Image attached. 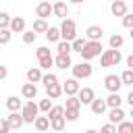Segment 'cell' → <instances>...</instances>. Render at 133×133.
<instances>
[{
  "instance_id": "15",
  "label": "cell",
  "mask_w": 133,
  "mask_h": 133,
  "mask_svg": "<svg viewBox=\"0 0 133 133\" xmlns=\"http://www.w3.org/2000/svg\"><path fill=\"white\" fill-rule=\"evenodd\" d=\"M108 118H110V123H114V125H121L123 121H125V112H123V108L118 106V108H110V114H108Z\"/></svg>"
},
{
  "instance_id": "29",
  "label": "cell",
  "mask_w": 133,
  "mask_h": 133,
  "mask_svg": "<svg viewBox=\"0 0 133 133\" xmlns=\"http://www.w3.org/2000/svg\"><path fill=\"white\" fill-rule=\"evenodd\" d=\"M64 123H66V118H64V116H58V118H52V121H50V127H52L54 131H62V129H64Z\"/></svg>"
},
{
  "instance_id": "21",
  "label": "cell",
  "mask_w": 133,
  "mask_h": 133,
  "mask_svg": "<svg viewBox=\"0 0 133 133\" xmlns=\"http://www.w3.org/2000/svg\"><path fill=\"white\" fill-rule=\"evenodd\" d=\"M54 15L60 17V19H66V17H69V6H66L64 2H56V4H54Z\"/></svg>"
},
{
  "instance_id": "31",
  "label": "cell",
  "mask_w": 133,
  "mask_h": 133,
  "mask_svg": "<svg viewBox=\"0 0 133 133\" xmlns=\"http://www.w3.org/2000/svg\"><path fill=\"white\" fill-rule=\"evenodd\" d=\"M123 42H125V39H123V35H121V33L110 35V48H116V50H118V48L123 46Z\"/></svg>"
},
{
  "instance_id": "33",
  "label": "cell",
  "mask_w": 133,
  "mask_h": 133,
  "mask_svg": "<svg viewBox=\"0 0 133 133\" xmlns=\"http://www.w3.org/2000/svg\"><path fill=\"white\" fill-rule=\"evenodd\" d=\"M35 39H37V31H33V29L31 31H23V42L25 44H33Z\"/></svg>"
},
{
  "instance_id": "46",
  "label": "cell",
  "mask_w": 133,
  "mask_h": 133,
  "mask_svg": "<svg viewBox=\"0 0 133 133\" xmlns=\"http://www.w3.org/2000/svg\"><path fill=\"white\" fill-rule=\"evenodd\" d=\"M127 102H129V104H131V106H133V89H131V91H129V96H127Z\"/></svg>"
},
{
  "instance_id": "40",
  "label": "cell",
  "mask_w": 133,
  "mask_h": 133,
  "mask_svg": "<svg viewBox=\"0 0 133 133\" xmlns=\"http://www.w3.org/2000/svg\"><path fill=\"white\" fill-rule=\"evenodd\" d=\"M123 27L133 29V12H127V15L123 17Z\"/></svg>"
},
{
  "instance_id": "7",
  "label": "cell",
  "mask_w": 133,
  "mask_h": 133,
  "mask_svg": "<svg viewBox=\"0 0 133 133\" xmlns=\"http://www.w3.org/2000/svg\"><path fill=\"white\" fill-rule=\"evenodd\" d=\"M52 12H54V4H50V2H46V0L37 2V6H35V15H37L39 19H46V17H50Z\"/></svg>"
},
{
  "instance_id": "41",
  "label": "cell",
  "mask_w": 133,
  "mask_h": 133,
  "mask_svg": "<svg viewBox=\"0 0 133 133\" xmlns=\"http://www.w3.org/2000/svg\"><path fill=\"white\" fill-rule=\"evenodd\" d=\"M42 81H44V85H52V83H56L58 79H56V75H54V73H48V75H44V79H42Z\"/></svg>"
},
{
  "instance_id": "14",
  "label": "cell",
  "mask_w": 133,
  "mask_h": 133,
  "mask_svg": "<svg viewBox=\"0 0 133 133\" xmlns=\"http://www.w3.org/2000/svg\"><path fill=\"white\" fill-rule=\"evenodd\" d=\"M21 94H23V98H25V100H33V98L37 96V87H35V83H31V81H27V83L23 85V89H21Z\"/></svg>"
},
{
  "instance_id": "17",
  "label": "cell",
  "mask_w": 133,
  "mask_h": 133,
  "mask_svg": "<svg viewBox=\"0 0 133 133\" xmlns=\"http://www.w3.org/2000/svg\"><path fill=\"white\" fill-rule=\"evenodd\" d=\"M6 108H8L10 112H19V110L23 108V102H21L17 96H10V98L6 100Z\"/></svg>"
},
{
  "instance_id": "45",
  "label": "cell",
  "mask_w": 133,
  "mask_h": 133,
  "mask_svg": "<svg viewBox=\"0 0 133 133\" xmlns=\"http://www.w3.org/2000/svg\"><path fill=\"white\" fill-rule=\"evenodd\" d=\"M127 66H129V69H133V54L127 58Z\"/></svg>"
},
{
  "instance_id": "16",
  "label": "cell",
  "mask_w": 133,
  "mask_h": 133,
  "mask_svg": "<svg viewBox=\"0 0 133 133\" xmlns=\"http://www.w3.org/2000/svg\"><path fill=\"white\" fill-rule=\"evenodd\" d=\"M106 108H108V102L102 100V98H96V100L91 102V112H94V114H102Z\"/></svg>"
},
{
  "instance_id": "6",
  "label": "cell",
  "mask_w": 133,
  "mask_h": 133,
  "mask_svg": "<svg viewBox=\"0 0 133 133\" xmlns=\"http://www.w3.org/2000/svg\"><path fill=\"white\" fill-rule=\"evenodd\" d=\"M91 75V64L89 62H79L73 66V77L75 79H87Z\"/></svg>"
},
{
  "instance_id": "36",
  "label": "cell",
  "mask_w": 133,
  "mask_h": 133,
  "mask_svg": "<svg viewBox=\"0 0 133 133\" xmlns=\"http://www.w3.org/2000/svg\"><path fill=\"white\" fill-rule=\"evenodd\" d=\"M118 133H133V123L131 121H123L118 125Z\"/></svg>"
},
{
  "instance_id": "5",
  "label": "cell",
  "mask_w": 133,
  "mask_h": 133,
  "mask_svg": "<svg viewBox=\"0 0 133 133\" xmlns=\"http://www.w3.org/2000/svg\"><path fill=\"white\" fill-rule=\"evenodd\" d=\"M23 116H25V123H35L37 118V112H39V104H35L33 100H29L25 106H23Z\"/></svg>"
},
{
  "instance_id": "19",
  "label": "cell",
  "mask_w": 133,
  "mask_h": 133,
  "mask_svg": "<svg viewBox=\"0 0 133 133\" xmlns=\"http://www.w3.org/2000/svg\"><path fill=\"white\" fill-rule=\"evenodd\" d=\"M60 37H62L60 27H50V29L46 31V39H48V42H60Z\"/></svg>"
},
{
  "instance_id": "44",
  "label": "cell",
  "mask_w": 133,
  "mask_h": 133,
  "mask_svg": "<svg viewBox=\"0 0 133 133\" xmlns=\"http://www.w3.org/2000/svg\"><path fill=\"white\" fill-rule=\"evenodd\" d=\"M0 79H6V66H0Z\"/></svg>"
},
{
  "instance_id": "9",
  "label": "cell",
  "mask_w": 133,
  "mask_h": 133,
  "mask_svg": "<svg viewBox=\"0 0 133 133\" xmlns=\"http://www.w3.org/2000/svg\"><path fill=\"white\" fill-rule=\"evenodd\" d=\"M110 12H112L114 17H125V15H127V4H125L123 0H112Z\"/></svg>"
},
{
  "instance_id": "22",
  "label": "cell",
  "mask_w": 133,
  "mask_h": 133,
  "mask_svg": "<svg viewBox=\"0 0 133 133\" xmlns=\"http://www.w3.org/2000/svg\"><path fill=\"white\" fill-rule=\"evenodd\" d=\"M10 29H12L15 33H23V31H25V19H23V17H15L12 23H10Z\"/></svg>"
},
{
  "instance_id": "47",
  "label": "cell",
  "mask_w": 133,
  "mask_h": 133,
  "mask_svg": "<svg viewBox=\"0 0 133 133\" xmlns=\"http://www.w3.org/2000/svg\"><path fill=\"white\" fill-rule=\"evenodd\" d=\"M85 133H100V131H96V129H87Z\"/></svg>"
},
{
  "instance_id": "2",
  "label": "cell",
  "mask_w": 133,
  "mask_h": 133,
  "mask_svg": "<svg viewBox=\"0 0 133 133\" xmlns=\"http://www.w3.org/2000/svg\"><path fill=\"white\" fill-rule=\"evenodd\" d=\"M121 52L116 50V48H110V50H104L102 52V56H100V62H102V66H114V64H118L121 62Z\"/></svg>"
},
{
  "instance_id": "25",
  "label": "cell",
  "mask_w": 133,
  "mask_h": 133,
  "mask_svg": "<svg viewBox=\"0 0 133 133\" xmlns=\"http://www.w3.org/2000/svg\"><path fill=\"white\" fill-rule=\"evenodd\" d=\"M106 102H108V106H110V108H118V106H121V102H123V98L118 96V91H110V96L106 98Z\"/></svg>"
},
{
  "instance_id": "35",
  "label": "cell",
  "mask_w": 133,
  "mask_h": 133,
  "mask_svg": "<svg viewBox=\"0 0 133 133\" xmlns=\"http://www.w3.org/2000/svg\"><path fill=\"white\" fill-rule=\"evenodd\" d=\"M121 79H123L125 85H133V69H127V71L121 75Z\"/></svg>"
},
{
  "instance_id": "39",
  "label": "cell",
  "mask_w": 133,
  "mask_h": 133,
  "mask_svg": "<svg viewBox=\"0 0 133 133\" xmlns=\"http://www.w3.org/2000/svg\"><path fill=\"white\" fill-rule=\"evenodd\" d=\"M39 110H44V112H50V110H52V98H46V100H42V102H39Z\"/></svg>"
},
{
  "instance_id": "50",
  "label": "cell",
  "mask_w": 133,
  "mask_h": 133,
  "mask_svg": "<svg viewBox=\"0 0 133 133\" xmlns=\"http://www.w3.org/2000/svg\"><path fill=\"white\" fill-rule=\"evenodd\" d=\"M131 116H133V106H131Z\"/></svg>"
},
{
  "instance_id": "20",
  "label": "cell",
  "mask_w": 133,
  "mask_h": 133,
  "mask_svg": "<svg viewBox=\"0 0 133 133\" xmlns=\"http://www.w3.org/2000/svg\"><path fill=\"white\" fill-rule=\"evenodd\" d=\"M66 110H79L81 108V100L79 96H66V104H64Z\"/></svg>"
},
{
  "instance_id": "34",
  "label": "cell",
  "mask_w": 133,
  "mask_h": 133,
  "mask_svg": "<svg viewBox=\"0 0 133 133\" xmlns=\"http://www.w3.org/2000/svg\"><path fill=\"white\" fill-rule=\"evenodd\" d=\"M85 44H87V39H83V37H77V39H73V50L75 52H83V48H85Z\"/></svg>"
},
{
  "instance_id": "23",
  "label": "cell",
  "mask_w": 133,
  "mask_h": 133,
  "mask_svg": "<svg viewBox=\"0 0 133 133\" xmlns=\"http://www.w3.org/2000/svg\"><path fill=\"white\" fill-rule=\"evenodd\" d=\"M56 64L60 66V69H66V66H73V60H71V54H58L56 58Z\"/></svg>"
},
{
  "instance_id": "11",
  "label": "cell",
  "mask_w": 133,
  "mask_h": 133,
  "mask_svg": "<svg viewBox=\"0 0 133 133\" xmlns=\"http://www.w3.org/2000/svg\"><path fill=\"white\" fill-rule=\"evenodd\" d=\"M62 89H64V94L66 96H75V94H79V83H77V79L73 77V79H66L64 83H62Z\"/></svg>"
},
{
  "instance_id": "32",
  "label": "cell",
  "mask_w": 133,
  "mask_h": 133,
  "mask_svg": "<svg viewBox=\"0 0 133 133\" xmlns=\"http://www.w3.org/2000/svg\"><path fill=\"white\" fill-rule=\"evenodd\" d=\"M10 27H2L0 29V44H8L10 42Z\"/></svg>"
},
{
  "instance_id": "26",
  "label": "cell",
  "mask_w": 133,
  "mask_h": 133,
  "mask_svg": "<svg viewBox=\"0 0 133 133\" xmlns=\"http://www.w3.org/2000/svg\"><path fill=\"white\" fill-rule=\"evenodd\" d=\"M50 127V116H37L35 118V129L37 131H46Z\"/></svg>"
},
{
  "instance_id": "38",
  "label": "cell",
  "mask_w": 133,
  "mask_h": 133,
  "mask_svg": "<svg viewBox=\"0 0 133 133\" xmlns=\"http://www.w3.org/2000/svg\"><path fill=\"white\" fill-rule=\"evenodd\" d=\"M10 129H12V125H10L8 116L2 118V121H0V133H10Z\"/></svg>"
},
{
  "instance_id": "1",
  "label": "cell",
  "mask_w": 133,
  "mask_h": 133,
  "mask_svg": "<svg viewBox=\"0 0 133 133\" xmlns=\"http://www.w3.org/2000/svg\"><path fill=\"white\" fill-rule=\"evenodd\" d=\"M60 31H62V39H66V42H73V39H77V25H75V21L73 19H62V25H60Z\"/></svg>"
},
{
  "instance_id": "27",
  "label": "cell",
  "mask_w": 133,
  "mask_h": 133,
  "mask_svg": "<svg viewBox=\"0 0 133 133\" xmlns=\"http://www.w3.org/2000/svg\"><path fill=\"white\" fill-rule=\"evenodd\" d=\"M71 50H73V42H66V39L58 42V54H71Z\"/></svg>"
},
{
  "instance_id": "18",
  "label": "cell",
  "mask_w": 133,
  "mask_h": 133,
  "mask_svg": "<svg viewBox=\"0 0 133 133\" xmlns=\"http://www.w3.org/2000/svg\"><path fill=\"white\" fill-rule=\"evenodd\" d=\"M8 121H10L12 129H19V127H23V123H25V116H23V112H10Z\"/></svg>"
},
{
  "instance_id": "10",
  "label": "cell",
  "mask_w": 133,
  "mask_h": 133,
  "mask_svg": "<svg viewBox=\"0 0 133 133\" xmlns=\"http://www.w3.org/2000/svg\"><path fill=\"white\" fill-rule=\"evenodd\" d=\"M102 33H104V31H102L100 25H89L87 31H85V35H87L89 42H100V39H102Z\"/></svg>"
},
{
  "instance_id": "13",
  "label": "cell",
  "mask_w": 133,
  "mask_h": 133,
  "mask_svg": "<svg viewBox=\"0 0 133 133\" xmlns=\"http://www.w3.org/2000/svg\"><path fill=\"white\" fill-rule=\"evenodd\" d=\"M79 100H81V104H91V102L96 100L94 89H91V87H81V89H79Z\"/></svg>"
},
{
  "instance_id": "48",
  "label": "cell",
  "mask_w": 133,
  "mask_h": 133,
  "mask_svg": "<svg viewBox=\"0 0 133 133\" xmlns=\"http://www.w3.org/2000/svg\"><path fill=\"white\" fill-rule=\"evenodd\" d=\"M71 2H75V4H81V2H83V0H71Z\"/></svg>"
},
{
  "instance_id": "51",
  "label": "cell",
  "mask_w": 133,
  "mask_h": 133,
  "mask_svg": "<svg viewBox=\"0 0 133 133\" xmlns=\"http://www.w3.org/2000/svg\"><path fill=\"white\" fill-rule=\"evenodd\" d=\"M39 2H42V0H39Z\"/></svg>"
},
{
  "instance_id": "30",
  "label": "cell",
  "mask_w": 133,
  "mask_h": 133,
  "mask_svg": "<svg viewBox=\"0 0 133 133\" xmlns=\"http://www.w3.org/2000/svg\"><path fill=\"white\" fill-rule=\"evenodd\" d=\"M48 29H50V27H48V23H46V19H37V21L33 23V31H37V33H42V31L46 33Z\"/></svg>"
},
{
  "instance_id": "8",
  "label": "cell",
  "mask_w": 133,
  "mask_h": 133,
  "mask_svg": "<svg viewBox=\"0 0 133 133\" xmlns=\"http://www.w3.org/2000/svg\"><path fill=\"white\" fill-rule=\"evenodd\" d=\"M104 85H106L108 91H118L121 85H125V83H123V79H121L118 75H108V77L104 79Z\"/></svg>"
},
{
  "instance_id": "24",
  "label": "cell",
  "mask_w": 133,
  "mask_h": 133,
  "mask_svg": "<svg viewBox=\"0 0 133 133\" xmlns=\"http://www.w3.org/2000/svg\"><path fill=\"white\" fill-rule=\"evenodd\" d=\"M42 79H44V75H42V71H39L37 66H33V69H29V71H27V81L37 83V81H42Z\"/></svg>"
},
{
  "instance_id": "4",
  "label": "cell",
  "mask_w": 133,
  "mask_h": 133,
  "mask_svg": "<svg viewBox=\"0 0 133 133\" xmlns=\"http://www.w3.org/2000/svg\"><path fill=\"white\" fill-rule=\"evenodd\" d=\"M35 56H37V60H39V66L42 69H50L56 60L52 58V54H50V50L46 48V46H42V48H37V52H35Z\"/></svg>"
},
{
  "instance_id": "28",
  "label": "cell",
  "mask_w": 133,
  "mask_h": 133,
  "mask_svg": "<svg viewBox=\"0 0 133 133\" xmlns=\"http://www.w3.org/2000/svg\"><path fill=\"white\" fill-rule=\"evenodd\" d=\"M64 112H66V108H64V106H52V110L48 112V116H50V121H52V118L64 116Z\"/></svg>"
},
{
  "instance_id": "3",
  "label": "cell",
  "mask_w": 133,
  "mask_h": 133,
  "mask_svg": "<svg viewBox=\"0 0 133 133\" xmlns=\"http://www.w3.org/2000/svg\"><path fill=\"white\" fill-rule=\"evenodd\" d=\"M100 52H102V42H89V39H87L81 56H83V60H91V58L100 56Z\"/></svg>"
},
{
  "instance_id": "37",
  "label": "cell",
  "mask_w": 133,
  "mask_h": 133,
  "mask_svg": "<svg viewBox=\"0 0 133 133\" xmlns=\"http://www.w3.org/2000/svg\"><path fill=\"white\" fill-rule=\"evenodd\" d=\"M10 23H12L10 15L8 12H0V27H10Z\"/></svg>"
},
{
  "instance_id": "42",
  "label": "cell",
  "mask_w": 133,
  "mask_h": 133,
  "mask_svg": "<svg viewBox=\"0 0 133 133\" xmlns=\"http://www.w3.org/2000/svg\"><path fill=\"white\" fill-rule=\"evenodd\" d=\"M64 118L71 121V123L77 121V118H79V110H66V112H64Z\"/></svg>"
},
{
  "instance_id": "43",
  "label": "cell",
  "mask_w": 133,
  "mask_h": 133,
  "mask_svg": "<svg viewBox=\"0 0 133 133\" xmlns=\"http://www.w3.org/2000/svg\"><path fill=\"white\" fill-rule=\"evenodd\" d=\"M100 133H118V129L114 127V123H108V125H104L100 129Z\"/></svg>"
},
{
  "instance_id": "49",
  "label": "cell",
  "mask_w": 133,
  "mask_h": 133,
  "mask_svg": "<svg viewBox=\"0 0 133 133\" xmlns=\"http://www.w3.org/2000/svg\"><path fill=\"white\" fill-rule=\"evenodd\" d=\"M131 39H133V29H131Z\"/></svg>"
},
{
  "instance_id": "12",
  "label": "cell",
  "mask_w": 133,
  "mask_h": 133,
  "mask_svg": "<svg viewBox=\"0 0 133 133\" xmlns=\"http://www.w3.org/2000/svg\"><path fill=\"white\" fill-rule=\"evenodd\" d=\"M46 94H48V98L56 100V98H60V96L64 94V89H62V85L56 81V83H52V85H46Z\"/></svg>"
}]
</instances>
